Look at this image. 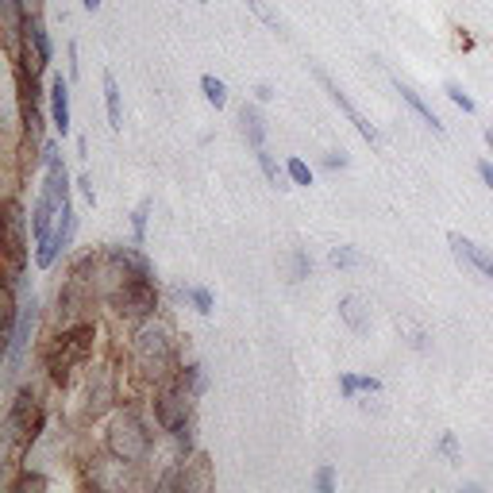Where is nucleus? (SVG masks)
Returning a JSON list of instances; mask_svg holds the SVG:
<instances>
[{
  "instance_id": "obj_35",
  "label": "nucleus",
  "mask_w": 493,
  "mask_h": 493,
  "mask_svg": "<svg viewBox=\"0 0 493 493\" xmlns=\"http://www.w3.org/2000/svg\"><path fill=\"white\" fill-rule=\"evenodd\" d=\"M20 5H23V12H39L42 0H20Z\"/></svg>"
},
{
  "instance_id": "obj_21",
  "label": "nucleus",
  "mask_w": 493,
  "mask_h": 493,
  "mask_svg": "<svg viewBox=\"0 0 493 493\" xmlns=\"http://www.w3.org/2000/svg\"><path fill=\"white\" fill-rule=\"evenodd\" d=\"M285 173H289V178H293L297 185H312V170H309V163H301V158H289Z\"/></svg>"
},
{
  "instance_id": "obj_26",
  "label": "nucleus",
  "mask_w": 493,
  "mask_h": 493,
  "mask_svg": "<svg viewBox=\"0 0 493 493\" xmlns=\"http://www.w3.org/2000/svg\"><path fill=\"white\" fill-rule=\"evenodd\" d=\"M440 451L447 455V462H462V459H459V443H455V436H451V432H443V440H440Z\"/></svg>"
},
{
  "instance_id": "obj_14",
  "label": "nucleus",
  "mask_w": 493,
  "mask_h": 493,
  "mask_svg": "<svg viewBox=\"0 0 493 493\" xmlns=\"http://www.w3.org/2000/svg\"><path fill=\"white\" fill-rule=\"evenodd\" d=\"M340 316H343V321L351 324L355 331H367V324H370V321H367V304H362V297H355V293L340 301Z\"/></svg>"
},
{
  "instance_id": "obj_1",
  "label": "nucleus",
  "mask_w": 493,
  "mask_h": 493,
  "mask_svg": "<svg viewBox=\"0 0 493 493\" xmlns=\"http://www.w3.org/2000/svg\"><path fill=\"white\" fill-rule=\"evenodd\" d=\"M93 340H97V328H93V324H66V328L47 343L42 362H47V374H51L54 386H70L74 370H81L85 362H89Z\"/></svg>"
},
{
  "instance_id": "obj_10",
  "label": "nucleus",
  "mask_w": 493,
  "mask_h": 493,
  "mask_svg": "<svg viewBox=\"0 0 493 493\" xmlns=\"http://www.w3.org/2000/svg\"><path fill=\"white\" fill-rule=\"evenodd\" d=\"M35 321H39V301L32 297V301L23 304V312H20V321H16V331H12V340H8V362H12V370H16V362L23 358L27 343H32Z\"/></svg>"
},
{
  "instance_id": "obj_29",
  "label": "nucleus",
  "mask_w": 493,
  "mask_h": 493,
  "mask_svg": "<svg viewBox=\"0 0 493 493\" xmlns=\"http://www.w3.org/2000/svg\"><path fill=\"white\" fill-rule=\"evenodd\" d=\"M246 5L255 8V16H258V20H266V23H278V16H274V12L263 5V0H246Z\"/></svg>"
},
{
  "instance_id": "obj_31",
  "label": "nucleus",
  "mask_w": 493,
  "mask_h": 493,
  "mask_svg": "<svg viewBox=\"0 0 493 493\" xmlns=\"http://www.w3.org/2000/svg\"><path fill=\"white\" fill-rule=\"evenodd\" d=\"M78 185H81V193H85V200H89V205H93V200H97V193H93V178H89V173H85V178H81Z\"/></svg>"
},
{
  "instance_id": "obj_30",
  "label": "nucleus",
  "mask_w": 493,
  "mask_h": 493,
  "mask_svg": "<svg viewBox=\"0 0 493 493\" xmlns=\"http://www.w3.org/2000/svg\"><path fill=\"white\" fill-rule=\"evenodd\" d=\"M324 166H331V170H336V166H340V170H343V166H347V158H343V151H328V158H324Z\"/></svg>"
},
{
  "instance_id": "obj_16",
  "label": "nucleus",
  "mask_w": 493,
  "mask_h": 493,
  "mask_svg": "<svg viewBox=\"0 0 493 493\" xmlns=\"http://www.w3.org/2000/svg\"><path fill=\"white\" fill-rule=\"evenodd\" d=\"M105 105H108V124L112 127H124V116H120V89H116V78L105 74Z\"/></svg>"
},
{
  "instance_id": "obj_12",
  "label": "nucleus",
  "mask_w": 493,
  "mask_h": 493,
  "mask_svg": "<svg viewBox=\"0 0 493 493\" xmlns=\"http://www.w3.org/2000/svg\"><path fill=\"white\" fill-rule=\"evenodd\" d=\"M447 243H451V251H455L459 258H467V263H470L474 270H482V274H486V278L493 282V255H486V251H482V246H474L470 239H462V236H455V231H451V236H447Z\"/></svg>"
},
{
  "instance_id": "obj_3",
  "label": "nucleus",
  "mask_w": 493,
  "mask_h": 493,
  "mask_svg": "<svg viewBox=\"0 0 493 493\" xmlns=\"http://www.w3.org/2000/svg\"><path fill=\"white\" fill-rule=\"evenodd\" d=\"M105 447L116 462H127V467H139L147 462L154 451V440H151V428L135 409H120L108 420V432H105Z\"/></svg>"
},
{
  "instance_id": "obj_22",
  "label": "nucleus",
  "mask_w": 493,
  "mask_h": 493,
  "mask_svg": "<svg viewBox=\"0 0 493 493\" xmlns=\"http://www.w3.org/2000/svg\"><path fill=\"white\" fill-rule=\"evenodd\" d=\"M147 212H151V205H147V200H143V205L135 209V216H132V228H135V243H139V246L147 243Z\"/></svg>"
},
{
  "instance_id": "obj_38",
  "label": "nucleus",
  "mask_w": 493,
  "mask_h": 493,
  "mask_svg": "<svg viewBox=\"0 0 493 493\" xmlns=\"http://www.w3.org/2000/svg\"><path fill=\"white\" fill-rule=\"evenodd\" d=\"M200 5H209V0H200Z\"/></svg>"
},
{
  "instance_id": "obj_27",
  "label": "nucleus",
  "mask_w": 493,
  "mask_h": 493,
  "mask_svg": "<svg viewBox=\"0 0 493 493\" xmlns=\"http://www.w3.org/2000/svg\"><path fill=\"white\" fill-rule=\"evenodd\" d=\"M316 489H321V493H331V489H336V474H331V467H321V470H316Z\"/></svg>"
},
{
  "instance_id": "obj_13",
  "label": "nucleus",
  "mask_w": 493,
  "mask_h": 493,
  "mask_svg": "<svg viewBox=\"0 0 493 493\" xmlns=\"http://www.w3.org/2000/svg\"><path fill=\"white\" fill-rule=\"evenodd\" d=\"M397 93H401V100H405V105H409V108L420 116V120H424V124L432 127V132H436V135H443V120H440V116L432 112V108L424 105V100H420V97L409 89V85H401V81H397Z\"/></svg>"
},
{
  "instance_id": "obj_20",
  "label": "nucleus",
  "mask_w": 493,
  "mask_h": 493,
  "mask_svg": "<svg viewBox=\"0 0 493 493\" xmlns=\"http://www.w3.org/2000/svg\"><path fill=\"white\" fill-rule=\"evenodd\" d=\"M255 154H258V166H263L266 181H270V185H278V190H285V185H282V170H278V163H274V158H270L263 147H255Z\"/></svg>"
},
{
  "instance_id": "obj_36",
  "label": "nucleus",
  "mask_w": 493,
  "mask_h": 493,
  "mask_svg": "<svg viewBox=\"0 0 493 493\" xmlns=\"http://www.w3.org/2000/svg\"><path fill=\"white\" fill-rule=\"evenodd\" d=\"M85 8H89V12H97V8H100V0H85Z\"/></svg>"
},
{
  "instance_id": "obj_8",
  "label": "nucleus",
  "mask_w": 493,
  "mask_h": 493,
  "mask_svg": "<svg viewBox=\"0 0 493 493\" xmlns=\"http://www.w3.org/2000/svg\"><path fill=\"white\" fill-rule=\"evenodd\" d=\"M74 231H78V212H74V205H62V212H58V224H54V236H51V246H47L42 255H35V263H39L42 270L54 266V258L70 246Z\"/></svg>"
},
{
  "instance_id": "obj_7",
  "label": "nucleus",
  "mask_w": 493,
  "mask_h": 493,
  "mask_svg": "<svg viewBox=\"0 0 493 493\" xmlns=\"http://www.w3.org/2000/svg\"><path fill=\"white\" fill-rule=\"evenodd\" d=\"M8 216V289H20L23 278V258H27V236H23V209L16 197L5 200Z\"/></svg>"
},
{
  "instance_id": "obj_32",
  "label": "nucleus",
  "mask_w": 493,
  "mask_h": 493,
  "mask_svg": "<svg viewBox=\"0 0 493 493\" xmlns=\"http://www.w3.org/2000/svg\"><path fill=\"white\" fill-rule=\"evenodd\" d=\"M478 173H482V181L493 190V163H478Z\"/></svg>"
},
{
  "instance_id": "obj_11",
  "label": "nucleus",
  "mask_w": 493,
  "mask_h": 493,
  "mask_svg": "<svg viewBox=\"0 0 493 493\" xmlns=\"http://www.w3.org/2000/svg\"><path fill=\"white\" fill-rule=\"evenodd\" d=\"M51 116H54L58 132L70 135V81L62 74L51 78Z\"/></svg>"
},
{
  "instance_id": "obj_18",
  "label": "nucleus",
  "mask_w": 493,
  "mask_h": 493,
  "mask_svg": "<svg viewBox=\"0 0 493 493\" xmlns=\"http://www.w3.org/2000/svg\"><path fill=\"white\" fill-rule=\"evenodd\" d=\"M178 378H181V386L190 389V394H205V374H200V367L197 362H185V367H178Z\"/></svg>"
},
{
  "instance_id": "obj_28",
  "label": "nucleus",
  "mask_w": 493,
  "mask_h": 493,
  "mask_svg": "<svg viewBox=\"0 0 493 493\" xmlns=\"http://www.w3.org/2000/svg\"><path fill=\"white\" fill-rule=\"evenodd\" d=\"M340 389H343V397H355L358 394V378H355V374H340Z\"/></svg>"
},
{
  "instance_id": "obj_19",
  "label": "nucleus",
  "mask_w": 493,
  "mask_h": 493,
  "mask_svg": "<svg viewBox=\"0 0 493 493\" xmlns=\"http://www.w3.org/2000/svg\"><path fill=\"white\" fill-rule=\"evenodd\" d=\"M200 89H205V97H209V105H216V108H224V105H228V85H224L220 78H212V74H205V78H200Z\"/></svg>"
},
{
  "instance_id": "obj_15",
  "label": "nucleus",
  "mask_w": 493,
  "mask_h": 493,
  "mask_svg": "<svg viewBox=\"0 0 493 493\" xmlns=\"http://www.w3.org/2000/svg\"><path fill=\"white\" fill-rule=\"evenodd\" d=\"M178 297H181V301H190L200 316H212V293H209V289H200V285H181V289H178Z\"/></svg>"
},
{
  "instance_id": "obj_37",
  "label": "nucleus",
  "mask_w": 493,
  "mask_h": 493,
  "mask_svg": "<svg viewBox=\"0 0 493 493\" xmlns=\"http://www.w3.org/2000/svg\"><path fill=\"white\" fill-rule=\"evenodd\" d=\"M486 143H489V151H493V127H489V132H486Z\"/></svg>"
},
{
  "instance_id": "obj_5",
  "label": "nucleus",
  "mask_w": 493,
  "mask_h": 493,
  "mask_svg": "<svg viewBox=\"0 0 493 493\" xmlns=\"http://www.w3.org/2000/svg\"><path fill=\"white\" fill-rule=\"evenodd\" d=\"M42 432V405H39V394L32 386H23L16 401H12V409L5 416V451L8 455H23L27 447L39 440Z\"/></svg>"
},
{
  "instance_id": "obj_23",
  "label": "nucleus",
  "mask_w": 493,
  "mask_h": 493,
  "mask_svg": "<svg viewBox=\"0 0 493 493\" xmlns=\"http://www.w3.org/2000/svg\"><path fill=\"white\" fill-rule=\"evenodd\" d=\"M358 263H362V255L351 251V246H336L331 251V266H358Z\"/></svg>"
},
{
  "instance_id": "obj_2",
  "label": "nucleus",
  "mask_w": 493,
  "mask_h": 493,
  "mask_svg": "<svg viewBox=\"0 0 493 493\" xmlns=\"http://www.w3.org/2000/svg\"><path fill=\"white\" fill-rule=\"evenodd\" d=\"M132 355H135V367L147 374L154 382H166L178 374V351H173V331L163 321H151L135 331L132 340Z\"/></svg>"
},
{
  "instance_id": "obj_24",
  "label": "nucleus",
  "mask_w": 493,
  "mask_h": 493,
  "mask_svg": "<svg viewBox=\"0 0 493 493\" xmlns=\"http://www.w3.org/2000/svg\"><path fill=\"white\" fill-rule=\"evenodd\" d=\"M47 486H51V482H47V478H42V474H23L20 482L12 486V493H27V489H47Z\"/></svg>"
},
{
  "instance_id": "obj_6",
  "label": "nucleus",
  "mask_w": 493,
  "mask_h": 493,
  "mask_svg": "<svg viewBox=\"0 0 493 493\" xmlns=\"http://www.w3.org/2000/svg\"><path fill=\"white\" fill-rule=\"evenodd\" d=\"M108 263V258H105ZM108 278L116 282L112 285V309L127 316V321H151L154 309H158V289H154V278H127V274H120L112 263H108Z\"/></svg>"
},
{
  "instance_id": "obj_9",
  "label": "nucleus",
  "mask_w": 493,
  "mask_h": 493,
  "mask_svg": "<svg viewBox=\"0 0 493 493\" xmlns=\"http://www.w3.org/2000/svg\"><path fill=\"white\" fill-rule=\"evenodd\" d=\"M316 81H321V85H324V89H328V97H331V100H336V105H340V112L347 116V120H351V124L358 127V135H362V139H367V143H370V147H378V143H382V135H378V127H374V124H367V120H362V116L355 112V105H351V100H347V93L340 89V85H336V81H331V78L324 74V70H316Z\"/></svg>"
},
{
  "instance_id": "obj_17",
  "label": "nucleus",
  "mask_w": 493,
  "mask_h": 493,
  "mask_svg": "<svg viewBox=\"0 0 493 493\" xmlns=\"http://www.w3.org/2000/svg\"><path fill=\"white\" fill-rule=\"evenodd\" d=\"M239 124H243L246 139H251L255 147H263V120H258V112H255L251 105H243V112H239Z\"/></svg>"
},
{
  "instance_id": "obj_25",
  "label": "nucleus",
  "mask_w": 493,
  "mask_h": 493,
  "mask_svg": "<svg viewBox=\"0 0 493 493\" xmlns=\"http://www.w3.org/2000/svg\"><path fill=\"white\" fill-rule=\"evenodd\" d=\"M447 97H451L462 112H474V100H470L467 93H462V85H459V81H447Z\"/></svg>"
},
{
  "instance_id": "obj_33",
  "label": "nucleus",
  "mask_w": 493,
  "mask_h": 493,
  "mask_svg": "<svg viewBox=\"0 0 493 493\" xmlns=\"http://www.w3.org/2000/svg\"><path fill=\"white\" fill-rule=\"evenodd\" d=\"M358 389H367V394H378L382 382H378V378H358Z\"/></svg>"
},
{
  "instance_id": "obj_4",
  "label": "nucleus",
  "mask_w": 493,
  "mask_h": 493,
  "mask_svg": "<svg viewBox=\"0 0 493 493\" xmlns=\"http://www.w3.org/2000/svg\"><path fill=\"white\" fill-rule=\"evenodd\" d=\"M193 397L197 394H190V389L181 386V378L173 374V378H166L163 386H158V394H154V420H158V428L163 432H170L173 440H178L185 451L193 447Z\"/></svg>"
},
{
  "instance_id": "obj_34",
  "label": "nucleus",
  "mask_w": 493,
  "mask_h": 493,
  "mask_svg": "<svg viewBox=\"0 0 493 493\" xmlns=\"http://www.w3.org/2000/svg\"><path fill=\"white\" fill-rule=\"evenodd\" d=\"M255 97H258V100H270V97H274V89H270V85L263 81V85H258V89H255Z\"/></svg>"
}]
</instances>
